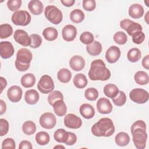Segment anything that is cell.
I'll return each instance as SVG.
<instances>
[{"mask_svg":"<svg viewBox=\"0 0 149 149\" xmlns=\"http://www.w3.org/2000/svg\"><path fill=\"white\" fill-rule=\"evenodd\" d=\"M16 148V144L15 140L12 138L5 139L2 143V148H10L15 149Z\"/></svg>","mask_w":149,"mask_h":149,"instance_id":"cell-48","label":"cell"},{"mask_svg":"<svg viewBox=\"0 0 149 149\" xmlns=\"http://www.w3.org/2000/svg\"><path fill=\"white\" fill-rule=\"evenodd\" d=\"M64 148L65 147L62 146H56L54 147V148Z\"/></svg>","mask_w":149,"mask_h":149,"instance_id":"cell-57","label":"cell"},{"mask_svg":"<svg viewBox=\"0 0 149 149\" xmlns=\"http://www.w3.org/2000/svg\"><path fill=\"white\" fill-rule=\"evenodd\" d=\"M22 3L21 0H9L7 2V6L10 11L16 12L21 7Z\"/></svg>","mask_w":149,"mask_h":149,"instance_id":"cell-44","label":"cell"},{"mask_svg":"<svg viewBox=\"0 0 149 149\" xmlns=\"http://www.w3.org/2000/svg\"><path fill=\"white\" fill-rule=\"evenodd\" d=\"M68 137V132L63 129H57L54 134V139L58 143H64Z\"/></svg>","mask_w":149,"mask_h":149,"instance_id":"cell-37","label":"cell"},{"mask_svg":"<svg viewBox=\"0 0 149 149\" xmlns=\"http://www.w3.org/2000/svg\"><path fill=\"white\" fill-rule=\"evenodd\" d=\"M57 77L61 82L63 83H67L69 82L72 78V73L68 69L62 68L58 71L57 73Z\"/></svg>","mask_w":149,"mask_h":149,"instance_id":"cell-30","label":"cell"},{"mask_svg":"<svg viewBox=\"0 0 149 149\" xmlns=\"http://www.w3.org/2000/svg\"><path fill=\"white\" fill-rule=\"evenodd\" d=\"M59 100H63V95L61 91L58 90L51 92V93L48 96V102L51 106L53 105L55 102Z\"/></svg>","mask_w":149,"mask_h":149,"instance_id":"cell-38","label":"cell"},{"mask_svg":"<svg viewBox=\"0 0 149 149\" xmlns=\"http://www.w3.org/2000/svg\"><path fill=\"white\" fill-rule=\"evenodd\" d=\"M88 77L91 80L105 81L111 77V72L102 59H95L91 63Z\"/></svg>","mask_w":149,"mask_h":149,"instance_id":"cell-1","label":"cell"},{"mask_svg":"<svg viewBox=\"0 0 149 149\" xmlns=\"http://www.w3.org/2000/svg\"><path fill=\"white\" fill-rule=\"evenodd\" d=\"M15 52L12 44L9 41H1L0 42V55L3 59L10 58Z\"/></svg>","mask_w":149,"mask_h":149,"instance_id":"cell-13","label":"cell"},{"mask_svg":"<svg viewBox=\"0 0 149 149\" xmlns=\"http://www.w3.org/2000/svg\"><path fill=\"white\" fill-rule=\"evenodd\" d=\"M33 59L31 51L27 48L20 49L16 54L15 67L20 72H24L30 68V62Z\"/></svg>","mask_w":149,"mask_h":149,"instance_id":"cell-3","label":"cell"},{"mask_svg":"<svg viewBox=\"0 0 149 149\" xmlns=\"http://www.w3.org/2000/svg\"><path fill=\"white\" fill-rule=\"evenodd\" d=\"M0 106H1L0 115H2L3 113H4L6 112V103L2 100H0Z\"/></svg>","mask_w":149,"mask_h":149,"instance_id":"cell-54","label":"cell"},{"mask_svg":"<svg viewBox=\"0 0 149 149\" xmlns=\"http://www.w3.org/2000/svg\"><path fill=\"white\" fill-rule=\"evenodd\" d=\"M13 38L16 42L23 47L30 45L31 38L28 35V33L22 29L16 30L14 32Z\"/></svg>","mask_w":149,"mask_h":149,"instance_id":"cell-11","label":"cell"},{"mask_svg":"<svg viewBox=\"0 0 149 149\" xmlns=\"http://www.w3.org/2000/svg\"><path fill=\"white\" fill-rule=\"evenodd\" d=\"M11 20L15 25L26 26L30 23L31 16L26 10H19L13 13Z\"/></svg>","mask_w":149,"mask_h":149,"instance_id":"cell-6","label":"cell"},{"mask_svg":"<svg viewBox=\"0 0 149 149\" xmlns=\"http://www.w3.org/2000/svg\"><path fill=\"white\" fill-rule=\"evenodd\" d=\"M115 141L119 146H126L130 142V137L127 133L121 132L116 135L115 137Z\"/></svg>","mask_w":149,"mask_h":149,"instance_id":"cell-25","label":"cell"},{"mask_svg":"<svg viewBox=\"0 0 149 149\" xmlns=\"http://www.w3.org/2000/svg\"><path fill=\"white\" fill-rule=\"evenodd\" d=\"M84 96L89 101H95L98 97V92L96 88L90 87L86 90Z\"/></svg>","mask_w":149,"mask_h":149,"instance_id":"cell-41","label":"cell"},{"mask_svg":"<svg viewBox=\"0 0 149 149\" xmlns=\"http://www.w3.org/2000/svg\"><path fill=\"white\" fill-rule=\"evenodd\" d=\"M39 94L34 89H31L26 91L24 95L25 101L30 105L36 104L39 100Z\"/></svg>","mask_w":149,"mask_h":149,"instance_id":"cell-22","label":"cell"},{"mask_svg":"<svg viewBox=\"0 0 149 149\" xmlns=\"http://www.w3.org/2000/svg\"><path fill=\"white\" fill-rule=\"evenodd\" d=\"M70 68L74 71L81 70L85 66V61L84 58L79 55L73 56L69 61Z\"/></svg>","mask_w":149,"mask_h":149,"instance_id":"cell-18","label":"cell"},{"mask_svg":"<svg viewBox=\"0 0 149 149\" xmlns=\"http://www.w3.org/2000/svg\"><path fill=\"white\" fill-rule=\"evenodd\" d=\"M144 13L143 7L138 3L132 5L129 8V15L133 19H139L141 17Z\"/></svg>","mask_w":149,"mask_h":149,"instance_id":"cell-20","label":"cell"},{"mask_svg":"<svg viewBox=\"0 0 149 149\" xmlns=\"http://www.w3.org/2000/svg\"><path fill=\"white\" fill-rule=\"evenodd\" d=\"M7 96L12 102H19L22 97V90L17 86H12L8 90Z\"/></svg>","mask_w":149,"mask_h":149,"instance_id":"cell-15","label":"cell"},{"mask_svg":"<svg viewBox=\"0 0 149 149\" xmlns=\"http://www.w3.org/2000/svg\"><path fill=\"white\" fill-rule=\"evenodd\" d=\"M144 2H145V3H147V1H144ZM146 6H149V5H148L147 3H146Z\"/></svg>","mask_w":149,"mask_h":149,"instance_id":"cell-58","label":"cell"},{"mask_svg":"<svg viewBox=\"0 0 149 149\" xmlns=\"http://www.w3.org/2000/svg\"><path fill=\"white\" fill-rule=\"evenodd\" d=\"M113 40L116 43L119 45H123L126 43L127 37L123 31H118L113 35Z\"/></svg>","mask_w":149,"mask_h":149,"instance_id":"cell-40","label":"cell"},{"mask_svg":"<svg viewBox=\"0 0 149 149\" xmlns=\"http://www.w3.org/2000/svg\"><path fill=\"white\" fill-rule=\"evenodd\" d=\"M61 2L62 3L63 5L66 7H70L73 5V4L75 3L74 0H61Z\"/></svg>","mask_w":149,"mask_h":149,"instance_id":"cell-53","label":"cell"},{"mask_svg":"<svg viewBox=\"0 0 149 149\" xmlns=\"http://www.w3.org/2000/svg\"><path fill=\"white\" fill-rule=\"evenodd\" d=\"M13 33L12 27L7 23L2 24L0 25V38L1 39L6 38Z\"/></svg>","mask_w":149,"mask_h":149,"instance_id":"cell-36","label":"cell"},{"mask_svg":"<svg viewBox=\"0 0 149 149\" xmlns=\"http://www.w3.org/2000/svg\"><path fill=\"white\" fill-rule=\"evenodd\" d=\"M39 122L41 127L46 129H51L55 127L56 123L55 116L51 112H45L41 115Z\"/></svg>","mask_w":149,"mask_h":149,"instance_id":"cell-10","label":"cell"},{"mask_svg":"<svg viewBox=\"0 0 149 149\" xmlns=\"http://www.w3.org/2000/svg\"><path fill=\"white\" fill-rule=\"evenodd\" d=\"M119 93L118 87L113 84H107L104 87V93L108 98L112 99Z\"/></svg>","mask_w":149,"mask_h":149,"instance_id":"cell-27","label":"cell"},{"mask_svg":"<svg viewBox=\"0 0 149 149\" xmlns=\"http://www.w3.org/2000/svg\"><path fill=\"white\" fill-rule=\"evenodd\" d=\"M130 100L137 104H144L148 100V92L142 88H136L133 89L129 94Z\"/></svg>","mask_w":149,"mask_h":149,"instance_id":"cell-8","label":"cell"},{"mask_svg":"<svg viewBox=\"0 0 149 149\" xmlns=\"http://www.w3.org/2000/svg\"><path fill=\"white\" fill-rule=\"evenodd\" d=\"M97 108L102 114L110 113L112 111V105L110 101L106 98H101L97 102Z\"/></svg>","mask_w":149,"mask_h":149,"instance_id":"cell-14","label":"cell"},{"mask_svg":"<svg viewBox=\"0 0 149 149\" xmlns=\"http://www.w3.org/2000/svg\"><path fill=\"white\" fill-rule=\"evenodd\" d=\"M80 40L84 44L88 45L94 41V36L89 31H84L80 35Z\"/></svg>","mask_w":149,"mask_h":149,"instance_id":"cell-42","label":"cell"},{"mask_svg":"<svg viewBox=\"0 0 149 149\" xmlns=\"http://www.w3.org/2000/svg\"><path fill=\"white\" fill-rule=\"evenodd\" d=\"M132 41L137 44H141L145 39V34L142 31H139L134 33L132 36Z\"/></svg>","mask_w":149,"mask_h":149,"instance_id":"cell-45","label":"cell"},{"mask_svg":"<svg viewBox=\"0 0 149 149\" xmlns=\"http://www.w3.org/2000/svg\"><path fill=\"white\" fill-rule=\"evenodd\" d=\"M91 130L95 136L109 137L115 132V126L110 118H102L93 125Z\"/></svg>","mask_w":149,"mask_h":149,"instance_id":"cell-2","label":"cell"},{"mask_svg":"<svg viewBox=\"0 0 149 149\" xmlns=\"http://www.w3.org/2000/svg\"><path fill=\"white\" fill-rule=\"evenodd\" d=\"M120 56V49L115 46L110 47L107 51L105 54V59L110 63H115L118 61Z\"/></svg>","mask_w":149,"mask_h":149,"instance_id":"cell-16","label":"cell"},{"mask_svg":"<svg viewBox=\"0 0 149 149\" xmlns=\"http://www.w3.org/2000/svg\"><path fill=\"white\" fill-rule=\"evenodd\" d=\"M54 112L58 116H63L65 115L67 112V107L63 100H57L52 105Z\"/></svg>","mask_w":149,"mask_h":149,"instance_id":"cell-23","label":"cell"},{"mask_svg":"<svg viewBox=\"0 0 149 149\" xmlns=\"http://www.w3.org/2000/svg\"><path fill=\"white\" fill-rule=\"evenodd\" d=\"M86 49L88 54L90 55L97 56L102 51V45L100 42L94 41L91 44L87 45Z\"/></svg>","mask_w":149,"mask_h":149,"instance_id":"cell-24","label":"cell"},{"mask_svg":"<svg viewBox=\"0 0 149 149\" xmlns=\"http://www.w3.org/2000/svg\"><path fill=\"white\" fill-rule=\"evenodd\" d=\"M42 35L45 40L47 41H52L56 40L58 36V30L52 27L45 28L42 31Z\"/></svg>","mask_w":149,"mask_h":149,"instance_id":"cell-28","label":"cell"},{"mask_svg":"<svg viewBox=\"0 0 149 149\" xmlns=\"http://www.w3.org/2000/svg\"><path fill=\"white\" fill-rule=\"evenodd\" d=\"M30 37L31 38L30 47L32 48H38L42 43V38L41 36L37 34H32Z\"/></svg>","mask_w":149,"mask_h":149,"instance_id":"cell-43","label":"cell"},{"mask_svg":"<svg viewBox=\"0 0 149 149\" xmlns=\"http://www.w3.org/2000/svg\"><path fill=\"white\" fill-rule=\"evenodd\" d=\"M83 8L87 11H93L96 7V2L94 0H83L82 2Z\"/></svg>","mask_w":149,"mask_h":149,"instance_id":"cell-46","label":"cell"},{"mask_svg":"<svg viewBox=\"0 0 149 149\" xmlns=\"http://www.w3.org/2000/svg\"><path fill=\"white\" fill-rule=\"evenodd\" d=\"M136 128H143L146 130V124L142 120H139L136 121L131 126V130L136 129Z\"/></svg>","mask_w":149,"mask_h":149,"instance_id":"cell-50","label":"cell"},{"mask_svg":"<svg viewBox=\"0 0 149 149\" xmlns=\"http://www.w3.org/2000/svg\"><path fill=\"white\" fill-rule=\"evenodd\" d=\"M70 19L71 21L74 23H80L83 21L84 19V14L81 10L76 9L70 12Z\"/></svg>","mask_w":149,"mask_h":149,"instance_id":"cell-32","label":"cell"},{"mask_svg":"<svg viewBox=\"0 0 149 149\" xmlns=\"http://www.w3.org/2000/svg\"><path fill=\"white\" fill-rule=\"evenodd\" d=\"M149 55H147L145 57L143 58L142 60V66L144 68L146 69H149Z\"/></svg>","mask_w":149,"mask_h":149,"instance_id":"cell-52","label":"cell"},{"mask_svg":"<svg viewBox=\"0 0 149 149\" xmlns=\"http://www.w3.org/2000/svg\"><path fill=\"white\" fill-rule=\"evenodd\" d=\"M148 13H149V12H147L145 15V21L146 22V23L147 24H149L148 23Z\"/></svg>","mask_w":149,"mask_h":149,"instance_id":"cell-56","label":"cell"},{"mask_svg":"<svg viewBox=\"0 0 149 149\" xmlns=\"http://www.w3.org/2000/svg\"><path fill=\"white\" fill-rule=\"evenodd\" d=\"M20 82L24 87L30 88L34 85L36 77L33 73H26L22 77Z\"/></svg>","mask_w":149,"mask_h":149,"instance_id":"cell-26","label":"cell"},{"mask_svg":"<svg viewBox=\"0 0 149 149\" xmlns=\"http://www.w3.org/2000/svg\"><path fill=\"white\" fill-rule=\"evenodd\" d=\"M77 29L72 24H68L65 26L62 31V36L63 39L66 41H72L76 37Z\"/></svg>","mask_w":149,"mask_h":149,"instance_id":"cell-17","label":"cell"},{"mask_svg":"<svg viewBox=\"0 0 149 149\" xmlns=\"http://www.w3.org/2000/svg\"><path fill=\"white\" fill-rule=\"evenodd\" d=\"M134 79L136 83L140 85H146L148 84L149 77L148 74L144 71H137L134 76Z\"/></svg>","mask_w":149,"mask_h":149,"instance_id":"cell-31","label":"cell"},{"mask_svg":"<svg viewBox=\"0 0 149 149\" xmlns=\"http://www.w3.org/2000/svg\"><path fill=\"white\" fill-rule=\"evenodd\" d=\"M126 101V96L125 93L122 91H119L118 95L112 98V101L113 104L118 106L121 107L123 105Z\"/></svg>","mask_w":149,"mask_h":149,"instance_id":"cell-39","label":"cell"},{"mask_svg":"<svg viewBox=\"0 0 149 149\" xmlns=\"http://www.w3.org/2000/svg\"><path fill=\"white\" fill-rule=\"evenodd\" d=\"M50 137L48 133L42 131L37 133L36 135V141L40 146H45L49 142Z\"/></svg>","mask_w":149,"mask_h":149,"instance_id":"cell-35","label":"cell"},{"mask_svg":"<svg viewBox=\"0 0 149 149\" xmlns=\"http://www.w3.org/2000/svg\"><path fill=\"white\" fill-rule=\"evenodd\" d=\"M44 15L47 19L54 24H59L63 19L61 10L54 5L46 6L44 10Z\"/></svg>","mask_w":149,"mask_h":149,"instance_id":"cell-5","label":"cell"},{"mask_svg":"<svg viewBox=\"0 0 149 149\" xmlns=\"http://www.w3.org/2000/svg\"><path fill=\"white\" fill-rule=\"evenodd\" d=\"M54 87L55 85L52 77L47 74L42 76L37 84L38 90L42 94H48L52 92Z\"/></svg>","mask_w":149,"mask_h":149,"instance_id":"cell-7","label":"cell"},{"mask_svg":"<svg viewBox=\"0 0 149 149\" xmlns=\"http://www.w3.org/2000/svg\"><path fill=\"white\" fill-rule=\"evenodd\" d=\"M120 26L130 36H132L136 31H142L143 30L142 26L139 23L134 22L132 20L127 19L120 21Z\"/></svg>","mask_w":149,"mask_h":149,"instance_id":"cell-9","label":"cell"},{"mask_svg":"<svg viewBox=\"0 0 149 149\" xmlns=\"http://www.w3.org/2000/svg\"><path fill=\"white\" fill-rule=\"evenodd\" d=\"M0 81H1V93H2L3 90L7 86V81L4 77H0Z\"/></svg>","mask_w":149,"mask_h":149,"instance_id":"cell-55","label":"cell"},{"mask_svg":"<svg viewBox=\"0 0 149 149\" xmlns=\"http://www.w3.org/2000/svg\"><path fill=\"white\" fill-rule=\"evenodd\" d=\"M28 8L30 12L34 15H39L42 13L44 6L39 0L30 1L28 4Z\"/></svg>","mask_w":149,"mask_h":149,"instance_id":"cell-21","label":"cell"},{"mask_svg":"<svg viewBox=\"0 0 149 149\" xmlns=\"http://www.w3.org/2000/svg\"><path fill=\"white\" fill-rule=\"evenodd\" d=\"M76 141H77L76 135L72 132H68V139L64 143L68 146H72L74 143H76Z\"/></svg>","mask_w":149,"mask_h":149,"instance_id":"cell-49","label":"cell"},{"mask_svg":"<svg viewBox=\"0 0 149 149\" xmlns=\"http://www.w3.org/2000/svg\"><path fill=\"white\" fill-rule=\"evenodd\" d=\"M64 124L65 126L70 129H76L81 127L82 120L80 118L73 113H69L64 118Z\"/></svg>","mask_w":149,"mask_h":149,"instance_id":"cell-12","label":"cell"},{"mask_svg":"<svg viewBox=\"0 0 149 149\" xmlns=\"http://www.w3.org/2000/svg\"><path fill=\"white\" fill-rule=\"evenodd\" d=\"M23 133L28 136L34 134L36 131V125L31 120H27L23 123L22 125Z\"/></svg>","mask_w":149,"mask_h":149,"instance_id":"cell-34","label":"cell"},{"mask_svg":"<svg viewBox=\"0 0 149 149\" xmlns=\"http://www.w3.org/2000/svg\"><path fill=\"white\" fill-rule=\"evenodd\" d=\"M73 82L76 87L78 88H83L87 86L88 81L84 74L83 73H78L74 76Z\"/></svg>","mask_w":149,"mask_h":149,"instance_id":"cell-29","label":"cell"},{"mask_svg":"<svg viewBox=\"0 0 149 149\" xmlns=\"http://www.w3.org/2000/svg\"><path fill=\"white\" fill-rule=\"evenodd\" d=\"M133 141L135 147L138 149H143L146 146L147 133L146 130L143 128H136L131 130Z\"/></svg>","mask_w":149,"mask_h":149,"instance_id":"cell-4","label":"cell"},{"mask_svg":"<svg viewBox=\"0 0 149 149\" xmlns=\"http://www.w3.org/2000/svg\"><path fill=\"white\" fill-rule=\"evenodd\" d=\"M19 148V149H31L32 145L30 141L27 140H23L20 143Z\"/></svg>","mask_w":149,"mask_h":149,"instance_id":"cell-51","label":"cell"},{"mask_svg":"<svg viewBox=\"0 0 149 149\" xmlns=\"http://www.w3.org/2000/svg\"><path fill=\"white\" fill-rule=\"evenodd\" d=\"M127 59L131 62H136L140 60L141 57L140 50L137 48L130 49L127 54Z\"/></svg>","mask_w":149,"mask_h":149,"instance_id":"cell-33","label":"cell"},{"mask_svg":"<svg viewBox=\"0 0 149 149\" xmlns=\"http://www.w3.org/2000/svg\"><path fill=\"white\" fill-rule=\"evenodd\" d=\"M9 130V123L5 119H0V136H3L7 134Z\"/></svg>","mask_w":149,"mask_h":149,"instance_id":"cell-47","label":"cell"},{"mask_svg":"<svg viewBox=\"0 0 149 149\" xmlns=\"http://www.w3.org/2000/svg\"><path fill=\"white\" fill-rule=\"evenodd\" d=\"M80 113L85 119H91L95 115L94 107L89 104H83L80 107Z\"/></svg>","mask_w":149,"mask_h":149,"instance_id":"cell-19","label":"cell"}]
</instances>
